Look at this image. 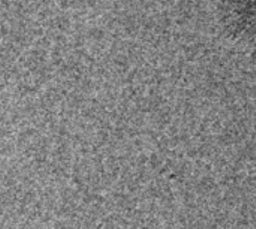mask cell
Returning a JSON list of instances; mask_svg holds the SVG:
<instances>
[{"label":"cell","instance_id":"cell-2","mask_svg":"<svg viewBox=\"0 0 256 229\" xmlns=\"http://www.w3.org/2000/svg\"><path fill=\"white\" fill-rule=\"evenodd\" d=\"M56 2H58L60 4L68 6V8H84V6L94 3L96 0H56Z\"/></svg>","mask_w":256,"mask_h":229},{"label":"cell","instance_id":"cell-1","mask_svg":"<svg viewBox=\"0 0 256 229\" xmlns=\"http://www.w3.org/2000/svg\"><path fill=\"white\" fill-rule=\"evenodd\" d=\"M218 20L226 38L256 46V0H219Z\"/></svg>","mask_w":256,"mask_h":229}]
</instances>
